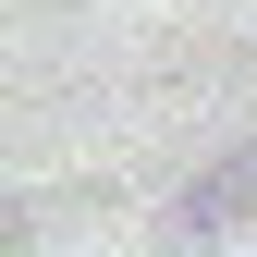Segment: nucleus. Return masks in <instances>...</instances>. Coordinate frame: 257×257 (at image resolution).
Wrapping results in <instances>:
<instances>
[{"instance_id": "1", "label": "nucleus", "mask_w": 257, "mask_h": 257, "mask_svg": "<svg viewBox=\"0 0 257 257\" xmlns=\"http://www.w3.org/2000/svg\"><path fill=\"white\" fill-rule=\"evenodd\" d=\"M245 208H257V147H245L220 184H196V196H184V220H196V233H220V220H245Z\"/></svg>"}, {"instance_id": "2", "label": "nucleus", "mask_w": 257, "mask_h": 257, "mask_svg": "<svg viewBox=\"0 0 257 257\" xmlns=\"http://www.w3.org/2000/svg\"><path fill=\"white\" fill-rule=\"evenodd\" d=\"M13 233H25V220H13V208H0V257H13Z\"/></svg>"}]
</instances>
